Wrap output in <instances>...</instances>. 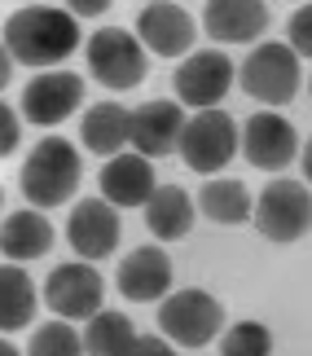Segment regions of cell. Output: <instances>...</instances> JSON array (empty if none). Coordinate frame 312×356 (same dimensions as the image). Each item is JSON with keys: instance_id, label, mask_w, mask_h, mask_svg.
I'll use <instances>...</instances> for the list:
<instances>
[{"instance_id": "cell-22", "label": "cell", "mask_w": 312, "mask_h": 356, "mask_svg": "<svg viewBox=\"0 0 312 356\" xmlns=\"http://www.w3.org/2000/svg\"><path fill=\"white\" fill-rule=\"evenodd\" d=\"M198 207H202L207 220L233 229L242 220H251L255 198H251V189L242 185V181H207V185H202V194H198Z\"/></svg>"}, {"instance_id": "cell-1", "label": "cell", "mask_w": 312, "mask_h": 356, "mask_svg": "<svg viewBox=\"0 0 312 356\" xmlns=\"http://www.w3.org/2000/svg\"><path fill=\"white\" fill-rule=\"evenodd\" d=\"M5 49L13 53V62L22 66H58L79 49V18L71 9H53V5H26L5 18Z\"/></svg>"}, {"instance_id": "cell-6", "label": "cell", "mask_w": 312, "mask_h": 356, "mask_svg": "<svg viewBox=\"0 0 312 356\" xmlns=\"http://www.w3.org/2000/svg\"><path fill=\"white\" fill-rule=\"evenodd\" d=\"M88 71L110 92H128L145 79V44L124 26H101L88 35Z\"/></svg>"}, {"instance_id": "cell-16", "label": "cell", "mask_w": 312, "mask_h": 356, "mask_svg": "<svg viewBox=\"0 0 312 356\" xmlns=\"http://www.w3.org/2000/svg\"><path fill=\"white\" fill-rule=\"evenodd\" d=\"M101 198L115 207H145V198L154 194V163L145 154H110L101 168Z\"/></svg>"}, {"instance_id": "cell-23", "label": "cell", "mask_w": 312, "mask_h": 356, "mask_svg": "<svg viewBox=\"0 0 312 356\" xmlns=\"http://www.w3.org/2000/svg\"><path fill=\"white\" fill-rule=\"evenodd\" d=\"M137 343V330H132V321L124 312H106L97 308L88 317V330H84V348L97 352V356H115V352H132Z\"/></svg>"}, {"instance_id": "cell-28", "label": "cell", "mask_w": 312, "mask_h": 356, "mask_svg": "<svg viewBox=\"0 0 312 356\" xmlns=\"http://www.w3.org/2000/svg\"><path fill=\"white\" fill-rule=\"evenodd\" d=\"M66 5H71L75 18H97V13H106L115 0H66Z\"/></svg>"}, {"instance_id": "cell-19", "label": "cell", "mask_w": 312, "mask_h": 356, "mask_svg": "<svg viewBox=\"0 0 312 356\" xmlns=\"http://www.w3.org/2000/svg\"><path fill=\"white\" fill-rule=\"evenodd\" d=\"M49 246H53V225L40 211L5 216V225H0V255H5V259L26 264V259H40Z\"/></svg>"}, {"instance_id": "cell-12", "label": "cell", "mask_w": 312, "mask_h": 356, "mask_svg": "<svg viewBox=\"0 0 312 356\" xmlns=\"http://www.w3.org/2000/svg\"><path fill=\"white\" fill-rule=\"evenodd\" d=\"M181 132H185L181 102H145L128 119V145H137V154H145V159L176 154Z\"/></svg>"}, {"instance_id": "cell-9", "label": "cell", "mask_w": 312, "mask_h": 356, "mask_svg": "<svg viewBox=\"0 0 312 356\" xmlns=\"http://www.w3.org/2000/svg\"><path fill=\"white\" fill-rule=\"evenodd\" d=\"M101 295H106V286H101V273L88 264V259H71V264H58L49 273V282H44V299H49V308L58 312V317L66 321H88L92 312L101 308Z\"/></svg>"}, {"instance_id": "cell-34", "label": "cell", "mask_w": 312, "mask_h": 356, "mask_svg": "<svg viewBox=\"0 0 312 356\" xmlns=\"http://www.w3.org/2000/svg\"><path fill=\"white\" fill-rule=\"evenodd\" d=\"M308 92H312V79H308Z\"/></svg>"}, {"instance_id": "cell-29", "label": "cell", "mask_w": 312, "mask_h": 356, "mask_svg": "<svg viewBox=\"0 0 312 356\" xmlns=\"http://www.w3.org/2000/svg\"><path fill=\"white\" fill-rule=\"evenodd\" d=\"M132 352H158V356H167V339H158V334H137Z\"/></svg>"}, {"instance_id": "cell-17", "label": "cell", "mask_w": 312, "mask_h": 356, "mask_svg": "<svg viewBox=\"0 0 312 356\" xmlns=\"http://www.w3.org/2000/svg\"><path fill=\"white\" fill-rule=\"evenodd\" d=\"M167 286H172V259L158 246H137L119 264V291L132 304H154V299L167 295Z\"/></svg>"}, {"instance_id": "cell-27", "label": "cell", "mask_w": 312, "mask_h": 356, "mask_svg": "<svg viewBox=\"0 0 312 356\" xmlns=\"http://www.w3.org/2000/svg\"><path fill=\"white\" fill-rule=\"evenodd\" d=\"M18 136H22L18 115H13V106H9V102H0V159H9V154H13Z\"/></svg>"}, {"instance_id": "cell-5", "label": "cell", "mask_w": 312, "mask_h": 356, "mask_svg": "<svg viewBox=\"0 0 312 356\" xmlns=\"http://www.w3.org/2000/svg\"><path fill=\"white\" fill-rule=\"evenodd\" d=\"M224 325L220 299L207 291H176L158 304V330L176 348H207Z\"/></svg>"}, {"instance_id": "cell-7", "label": "cell", "mask_w": 312, "mask_h": 356, "mask_svg": "<svg viewBox=\"0 0 312 356\" xmlns=\"http://www.w3.org/2000/svg\"><path fill=\"white\" fill-rule=\"evenodd\" d=\"M251 220H255V229H260L268 242H299L312 229V194H308V185L273 181L260 198H255Z\"/></svg>"}, {"instance_id": "cell-32", "label": "cell", "mask_w": 312, "mask_h": 356, "mask_svg": "<svg viewBox=\"0 0 312 356\" xmlns=\"http://www.w3.org/2000/svg\"><path fill=\"white\" fill-rule=\"evenodd\" d=\"M0 356H13V343H5V339H0Z\"/></svg>"}, {"instance_id": "cell-10", "label": "cell", "mask_w": 312, "mask_h": 356, "mask_svg": "<svg viewBox=\"0 0 312 356\" xmlns=\"http://www.w3.org/2000/svg\"><path fill=\"white\" fill-rule=\"evenodd\" d=\"M22 119L35 123V128H53V123L71 119L79 106H84V79L71 75V71H49V75H35L31 84L22 88Z\"/></svg>"}, {"instance_id": "cell-3", "label": "cell", "mask_w": 312, "mask_h": 356, "mask_svg": "<svg viewBox=\"0 0 312 356\" xmlns=\"http://www.w3.org/2000/svg\"><path fill=\"white\" fill-rule=\"evenodd\" d=\"M242 149V132L229 111H198L194 119H185V132H181V145H176V154L185 159L189 172H202V176H215L220 168H229V159H233Z\"/></svg>"}, {"instance_id": "cell-4", "label": "cell", "mask_w": 312, "mask_h": 356, "mask_svg": "<svg viewBox=\"0 0 312 356\" xmlns=\"http://www.w3.org/2000/svg\"><path fill=\"white\" fill-rule=\"evenodd\" d=\"M238 84L247 97L264 102V106H286L299 92V53L290 44H255L247 53V62L238 66Z\"/></svg>"}, {"instance_id": "cell-20", "label": "cell", "mask_w": 312, "mask_h": 356, "mask_svg": "<svg viewBox=\"0 0 312 356\" xmlns=\"http://www.w3.org/2000/svg\"><path fill=\"white\" fill-rule=\"evenodd\" d=\"M128 119H132V111H124L119 102H97V106H88L84 123H79V136H84V145L92 154L110 159L128 145Z\"/></svg>"}, {"instance_id": "cell-18", "label": "cell", "mask_w": 312, "mask_h": 356, "mask_svg": "<svg viewBox=\"0 0 312 356\" xmlns=\"http://www.w3.org/2000/svg\"><path fill=\"white\" fill-rule=\"evenodd\" d=\"M145 229L158 242H176L194 229V202L181 185H154V194L145 198Z\"/></svg>"}, {"instance_id": "cell-26", "label": "cell", "mask_w": 312, "mask_h": 356, "mask_svg": "<svg viewBox=\"0 0 312 356\" xmlns=\"http://www.w3.org/2000/svg\"><path fill=\"white\" fill-rule=\"evenodd\" d=\"M286 40L299 58H312V5H299V13H295L290 26H286Z\"/></svg>"}, {"instance_id": "cell-24", "label": "cell", "mask_w": 312, "mask_h": 356, "mask_svg": "<svg viewBox=\"0 0 312 356\" xmlns=\"http://www.w3.org/2000/svg\"><path fill=\"white\" fill-rule=\"evenodd\" d=\"M84 348V334H75L66 321H49L31 334V356H75Z\"/></svg>"}, {"instance_id": "cell-25", "label": "cell", "mask_w": 312, "mask_h": 356, "mask_svg": "<svg viewBox=\"0 0 312 356\" xmlns=\"http://www.w3.org/2000/svg\"><path fill=\"white\" fill-rule=\"evenodd\" d=\"M220 348H224V356H268L273 352V334L260 321H242L220 339Z\"/></svg>"}, {"instance_id": "cell-13", "label": "cell", "mask_w": 312, "mask_h": 356, "mask_svg": "<svg viewBox=\"0 0 312 356\" xmlns=\"http://www.w3.org/2000/svg\"><path fill=\"white\" fill-rule=\"evenodd\" d=\"M66 242L79 259H106L119 246V216L115 202L106 198H84L75 202L71 220H66Z\"/></svg>"}, {"instance_id": "cell-14", "label": "cell", "mask_w": 312, "mask_h": 356, "mask_svg": "<svg viewBox=\"0 0 312 356\" xmlns=\"http://www.w3.org/2000/svg\"><path fill=\"white\" fill-rule=\"evenodd\" d=\"M137 40L154 58H181V53L194 49V18L181 5H167V0L145 5L137 13Z\"/></svg>"}, {"instance_id": "cell-8", "label": "cell", "mask_w": 312, "mask_h": 356, "mask_svg": "<svg viewBox=\"0 0 312 356\" xmlns=\"http://www.w3.org/2000/svg\"><path fill=\"white\" fill-rule=\"evenodd\" d=\"M176 102L194 106V111H211L224 102V92L233 88L238 66L229 62V53L220 49H194L189 58L176 66Z\"/></svg>"}, {"instance_id": "cell-2", "label": "cell", "mask_w": 312, "mask_h": 356, "mask_svg": "<svg viewBox=\"0 0 312 356\" xmlns=\"http://www.w3.org/2000/svg\"><path fill=\"white\" fill-rule=\"evenodd\" d=\"M79 176H84V163H79V149L62 136H44L22 163V194L31 207H62L66 198L79 189Z\"/></svg>"}, {"instance_id": "cell-21", "label": "cell", "mask_w": 312, "mask_h": 356, "mask_svg": "<svg viewBox=\"0 0 312 356\" xmlns=\"http://www.w3.org/2000/svg\"><path fill=\"white\" fill-rule=\"evenodd\" d=\"M35 317V282L13 264H0V334H13Z\"/></svg>"}, {"instance_id": "cell-15", "label": "cell", "mask_w": 312, "mask_h": 356, "mask_svg": "<svg viewBox=\"0 0 312 356\" xmlns=\"http://www.w3.org/2000/svg\"><path fill=\"white\" fill-rule=\"evenodd\" d=\"M202 26L215 44H251L268 26V5L264 0H207Z\"/></svg>"}, {"instance_id": "cell-30", "label": "cell", "mask_w": 312, "mask_h": 356, "mask_svg": "<svg viewBox=\"0 0 312 356\" xmlns=\"http://www.w3.org/2000/svg\"><path fill=\"white\" fill-rule=\"evenodd\" d=\"M9 79H13V53H9L5 44H0V88H5Z\"/></svg>"}, {"instance_id": "cell-31", "label": "cell", "mask_w": 312, "mask_h": 356, "mask_svg": "<svg viewBox=\"0 0 312 356\" xmlns=\"http://www.w3.org/2000/svg\"><path fill=\"white\" fill-rule=\"evenodd\" d=\"M304 176L312 181V136H308V145H304Z\"/></svg>"}, {"instance_id": "cell-33", "label": "cell", "mask_w": 312, "mask_h": 356, "mask_svg": "<svg viewBox=\"0 0 312 356\" xmlns=\"http://www.w3.org/2000/svg\"><path fill=\"white\" fill-rule=\"evenodd\" d=\"M0 202H5V189H0Z\"/></svg>"}, {"instance_id": "cell-11", "label": "cell", "mask_w": 312, "mask_h": 356, "mask_svg": "<svg viewBox=\"0 0 312 356\" xmlns=\"http://www.w3.org/2000/svg\"><path fill=\"white\" fill-rule=\"evenodd\" d=\"M242 154H247V163L260 168V172H281L286 163H295V154H299V132L290 128V119H281L273 111L251 115L247 128H242Z\"/></svg>"}]
</instances>
